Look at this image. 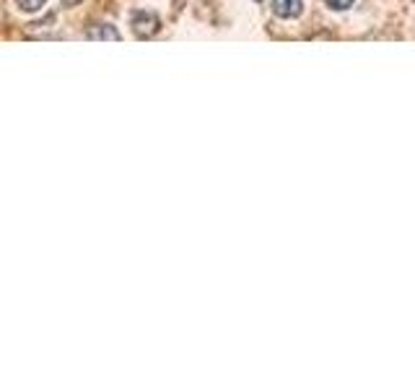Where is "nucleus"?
Wrapping results in <instances>:
<instances>
[{
    "instance_id": "f257e3e1",
    "label": "nucleus",
    "mask_w": 415,
    "mask_h": 390,
    "mask_svg": "<svg viewBox=\"0 0 415 390\" xmlns=\"http://www.w3.org/2000/svg\"><path fill=\"white\" fill-rule=\"evenodd\" d=\"M161 29V19H158L156 14H150V11H138L135 16H133V31H135V36H153L156 31Z\"/></svg>"
},
{
    "instance_id": "f03ea898",
    "label": "nucleus",
    "mask_w": 415,
    "mask_h": 390,
    "mask_svg": "<svg viewBox=\"0 0 415 390\" xmlns=\"http://www.w3.org/2000/svg\"><path fill=\"white\" fill-rule=\"evenodd\" d=\"M272 11L280 19H296L304 11V3L301 0H272Z\"/></svg>"
},
{
    "instance_id": "7ed1b4c3",
    "label": "nucleus",
    "mask_w": 415,
    "mask_h": 390,
    "mask_svg": "<svg viewBox=\"0 0 415 390\" xmlns=\"http://www.w3.org/2000/svg\"><path fill=\"white\" fill-rule=\"evenodd\" d=\"M88 39H112V42H120L122 34L115 26L104 24V26H91V29H88Z\"/></svg>"
},
{
    "instance_id": "20e7f679",
    "label": "nucleus",
    "mask_w": 415,
    "mask_h": 390,
    "mask_svg": "<svg viewBox=\"0 0 415 390\" xmlns=\"http://www.w3.org/2000/svg\"><path fill=\"white\" fill-rule=\"evenodd\" d=\"M44 3H47V0H19V6L24 8V11H39V8L44 6Z\"/></svg>"
},
{
    "instance_id": "39448f33",
    "label": "nucleus",
    "mask_w": 415,
    "mask_h": 390,
    "mask_svg": "<svg viewBox=\"0 0 415 390\" xmlns=\"http://www.w3.org/2000/svg\"><path fill=\"white\" fill-rule=\"evenodd\" d=\"M329 8H335V11H345V8L353 6V0H324Z\"/></svg>"
},
{
    "instance_id": "423d86ee",
    "label": "nucleus",
    "mask_w": 415,
    "mask_h": 390,
    "mask_svg": "<svg viewBox=\"0 0 415 390\" xmlns=\"http://www.w3.org/2000/svg\"><path fill=\"white\" fill-rule=\"evenodd\" d=\"M257 3H260V0H257Z\"/></svg>"
}]
</instances>
